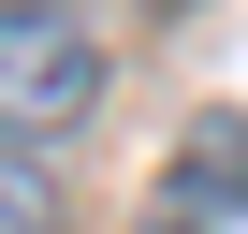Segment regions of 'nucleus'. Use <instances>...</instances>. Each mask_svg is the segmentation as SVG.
<instances>
[{"label": "nucleus", "mask_w": 248, "mask_h": 234, "mask_svg": "<svg viewBox=\"0 0 248 234\" xmlns=\"http://www.w3.org/2000/svg\"><path fill=\"white\" fill-rule=\"evenodd\" d=\"M102 102V44L88 15H59V0H0V132H73V117Z\"/></svg>", "instance_id": "nucleus-1"}, {"label": "nucleus", "mask_w": 248, "mask_h": 234, "mask_svg": "<svg viewBox=\"0 0 248 234\" xmlns=\"http://www.w3.org/2000/svg\"><path fill=\"white\" fill-rule=\"evenodd\" d=\"M161 190H175V219H248V117H190Z\"/></svg>", "instance_id": "nucleus-2"}, {"label": "nucleus", "mask_w": 248, "mask_h": 234, "mask_svg": "<svg viewBox=\"0 0 248 234\" xmlns=\"http://www.w3.org/2000/svg\"><path fill=\"white\" fill-rule=\"evenodd\" d=\"M0 234H59V190H44V161H15V147H0Z\"/></svg>", "instance_id": "nucleus-3"}, {"label": "nucleus", "mask_w": 248, "mask_h": 234, "mask_svg": "<svg viewBox=\"0 0 248 234\" xmlns=\"http://www.w3.org/2000/svg\"><path fill=\"white\" fill-rule=\"evenodd\" d=\"M175 234H204V219H175Z\"/></svg>", "instance_id": "nucleus-4"}]
</instances>
